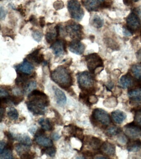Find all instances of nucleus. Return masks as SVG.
Listing matches in <instances>:
<instances>
[{"mask_svg":"<svg viewBox=\"0 0 141 159\" xmlns=\"http://www.w3.org/2000/svg\"><path fill=\"white\" fill-rule=\"evenodd\" d=\"M134 122L141 126V107L136 109L134 112Z\"/></svg>","mask_w":141,"mask_h":159,"instance_id":"f704fd0d","label":"nucleus"},{"mask_svg":"<svg viewBox=\"0 0 141 159\" xmlns=\"http://www.w3.org/2000/svg\"><path fill=\"white\" fill-rule=\"evenodd\" d=\"M16 151L20 156L28 152L29 150V146L22 143L17 144L15 146Z\"/></svg>","mask_w":141,"mask_h":159,"instance_id":"c85d7f7f","label":"nucleus"},{"mask_svg":"<svg viewBox=\"0 0 141 159\" xmlns=\"http://www.w3.org/2000/svg\"><path fill=\"white\" fill-rule=\"evenodd\" d=\"M32 36L34 40L36 42H39L42 40L43 37V34L40 31L36 30L33 31Z\"/></svg>","mask_w":141,"mask_h":159,"instance_id":"4c0bfd02","label":"nucleus"},{"mask_svg":"<svg viewBox=\"0 0 141 159\" xmlns=\"http://www.w3.org/2000/svg\"><path fill=\"white\" fill-rule=\"evenodd\" d=\"M51 137L54 140H58L60 138V136L57 133H54L51 135Z\"/></svg>","mask_w":141,"mask_h":159,"instance_id":"864d4df0","label":"nucleus"},{"mask_svg":"<svg viewBox=\"0 0 141 159\" xmlns=\"http://www.w3.org/2000/svg\"><path fill=\"white\" fill-rule=\"evenodd\" d=\"M141 148V141L139 139L130 140L127 142V149L130 152H137Z\"/></svg>","mask_w":141,"mask_h":159,"instance_id":"4be33fe9","label":"nucleus"},{"mask_svg":"<svg viewBox=\"0 0 141 159\" xmlns=\"http://www.w3.org/2000/svg\"><path fill=\"white\" fill-rule=\"evenodd\" d=\"M82 30V26L75 22L69 24L66 26L67 33L73 40L82 39L83 35Z\"/></svg>","mask_w":141,"mask_h":159,"instance_id":"0eeeda50","label":"nucleus"},{"mask_svg":"<svg viewBox=\"0 0 141 159\" xmlns=\"http://www.w3.org/2000/svg\"><path fill=\"white\" fill-rule=\"evenodd\" d=\"M29 21L34 25L38 26V23L36 17L34 15H32L29 17Z\"/></svg>","mask_w":141,"mask_h":159,"instance_id":"79ce46f5","label":"nucleus"},{"mask_svg":"<svg viewBox=\"0 0 141 159\" xmlns=\"http://www.w3.org/2000/svg\"><path fill=\"white\" fill-rule=\"evenodd\" d=\"M69 50L72 53L77 55H81L85 50V45L79 40H73L69 45Z\"/></svg>","mask_w":141,"mask_h":159,"instance_id":"ddd939ff","label":"nucleus"},{"mask_svg":"<svg viewBox=\"0 0 141 159\" xmlns=\"http://www.w3.org/2000/svg\"><path fill=\"white\" fill-rule=\"evenodd\" d=\"M93 73L88 71H84L77 74V81L80 89L93 94L96 92L95 87V79Z\"/></svg>","mask_w":141,"mask_h":159,"instance_id":"7ed1b4c3","label":"nucleus"},{"mask_svg":"<svg viewBox=\"0 0 141 159\" xmlns=\"http://www.w3.org/2000/svg\"><path fill=\"white\" fill-rule=\"evenodd\" d=\"M52 80L63 89L67 90L73 84V78L69 71L63 66H60L51 73Z\"/></svg>","mask_w":141,"mask_h":159,"instance_id":"f03ea898","label":"nucleus"},{"mask_svg":"<svg viewBox=\"0 0 141 159\" xmlns=\"http://www.w3.org/2000/svg\"><path fill=\"white\" fill-rule=\"evenodd\" d=\"M131 1H134V2H137V1H138L139 0H131Z\"/></svg>","mask_w":141,"mask_h":159,"instance_id":"bf43d9fd","label":"nucleus"},{"mask_svg":"<svg viewBox=\"0 0 141 159\" xmlns=\"http://www.w3.org/2000/svg\"><path fill=\"white\" fill-rule=\"evenodd\" d=\"M135 79L132 76V75L129 73H127L122 76L120 79V84L123 88L129 89L133 85Z\"/></svg>","mask_w":141,"mask_h":159,"instance_id":"2eb2a0df","label":"nucleus"},{"mask_svg":"<svg viewBox=\"0 0 141 159\" xmlns=\"http://www.w3.org/2000/svg\"><path fill=\"white\" fill-rule=\"evenodd\" d=\"M35 140L37 143L41 146L46 147L52 146L53 143L52 140L49 138L44 136V135L35 137Z\"/></svg>","mask_w":141,"mask_h":159,"instance_id":"5701e85b","label":"nucleus"},{"mask_svg":"<svg viewBox=\"0 0 141 159\" xmlns=\"http://www.w3.org/2000/svg\"><path fill=\"white\" fill-rule=\"evenodd\" d=\"M7 12L2 7H1V19L3 20L5 18Z\"/></svg>","mask_w":141,"mask_h":159,"instance_id":"de8ad7c7","label":"nucleus"},{"mask_svg":"<svg viewBox=\"0 0 141 159\" xmlns=\"http://www.w3.org/2000/svg\"><path fill=\"white\" fill-rule=\"evenodd\" d=\"M23 92L24 94H29L34 90L37 88V83L34 81H31L28 82L26 83L25 85L23 87Z\"/></svg>","mask_w":141,"mask_h":159,"instance_id":"bb28decb","label":"nucleus"},{"mask_svg":"<svg viewBox=\"0 0 141 159\" xmlns=\"http://www.w3.org/2000/svg\"><path fill=\"white\" fill-rule=\"evenodd\" d=\"M5 112V109L4 107H1L0 109V113H1V121H2L3 117H4Z\"/></svg>","mask_w":141,"mask_h":159,"instance_id":"8fccbe9b","label":"nucleus"},{"mask_svg":"<svg viewBox=\"0 0 141 159\" xmlns=\"http://www.w3.org/2000/svg\"><path fill=\"white\" fill-rule=\"evenodd\" d=\"M83 155L84 156L89 157H91L94 156L95 154L93 153L91 151H89V150H86V151H84L82 152Z\"/></svg>","mask_w":141,"mask_h":159,"instance_id":"49530a36","label":"nucleus"},{"mask_svg":"<svg viewBox=\"0 0 141 159\" xmlns=\"http://www.w3.org/2000/svg\"><path fill=\"white\" fill-rule=\"evenodd\" d=\"M85 141L86 143L88 144L93 150L100 152V148L102 144L101 140L98 138L94 136L87 137L86 138Z\"/></svg>","mask_w":141,"mask_h":159,"instance_id":"6ab92c4d","label":"nucleus"},{"mask_svg":"<svg viewBox=\"0 0 141 159\" xmlns=\"http://www.w3.org/2000/svg\"><path fill=\"white\" fill-rule=\"evenodd\" d=\"M20 156V158L21 159H33L34 158L33 155L29 154L28 152L23 154Z\"/></svg>","mask_w":141,"mask_h":159,"instance_id":"a18cd8bd","label":"nucleus"},{"mask_svg":"<svg viewBox=\"0 0 141 159\" xmlns=\"http://www.w3.org/2000/svg\"><path fill=\"white\" fill-rule=\"evenodd\" d=\"M34 69V66L25 59L24 60L23 63L18 65L16 67V70L18 73H24L29 75L31 74Z\"/></svg>","mask_w":141,"mask_h":159,"instance_id":"4468645a","label":"nucleus"},{"mask_svg":"<svg viewBox=\"0 0 141 159\" xmlns=\"http://www.w3.org/2000/svg\"><path fill=\"white\" fill-rule=\"evenodd\" d=\"M134 12H136L139 16H140L141 17V8L140 7L135 9Z\"/></svg>","mask_w":141,"mask_h":159,"instance_id":"5fc2aeb1","label":"nucleus"},{"mask_svg":"<svg viewBox=\"0 0 141 159\" xmlns=\"http://www.w3.org/2000/svg\"><path fill=\"white\" fill-rule=\"evenodd\" d=\"M128 95L132 102H141V80L136 79L134 84L128 89Z\"/></svg>","mask_w":141,"mask_h":159,"instance_id":"1a4fd4ad","label":"nucleus"},{"mask_svg":"<svg viewBox=\"0 0 141 159\" xmlns=\"http://www.w3.org/2000/svg\"><path fill=\"white\" fill-rule=\"evenodd\" d=\"M123 33L124 35L126 36H130L133 34V33H132V31H131L127 26L123 27Z\"/></svg>","mask_w":141,"mask_h":159,"instance_id":"a19ab883","label":"nucleus"},{"mask_svg":"<svg viewBox=\"0 0 141 159\" xmlns=\"http://www.w3.org/2000/svg\"><path fill=\"white\" fill-rule=\"evenodd\" d=\"M111 117L115 123L117 124H121L126 119L127 115L124 112L117 110L112 112Z\"/></svg>","mask_w":141,"mask_h":159,"instance_id":"412c9836","label":"nucleus"},{"mask_svg":"<svg viewBox=\"0 0 141 159\" xmlns=\"http://www.w3.org/2000/svg\"><path fill=\"white\" fill-rule=\"evenodd\" d=\"M6 88H2L1 87V89H0V94H1V97L8 96L9 95L8 92V90H6Z\"/></svg>","mask_w":141,"mask_h":159,"instance_id":"c03bdc74","label":"nucleus"},{"mask_svg":"<svg viewBox=\"0 0 141 159\" xmlns=\"http://www.w3.org/2000/svg\"><path fill=\"white\" fill-rule=\"evenodd\" d=\"M53 89L56 97L57 104L61 106L65 105L67 102V98L65 93L55 86L53 87Z\"/></svg>","mask_w":141,"mask_h":159,"instance_id":"a211bd4d","label":"nucleus"},{"mask_svg":"<svg viewBox=\"0 0 141 159\" xmlns=\"http://www.w3.org/2000/svg\"><path fill=\"white\" fill-rule=\"evenodd\" d=\"M39 25L41 27L43 28L45 25V18L44 17H41L39 18Z\"/></svg>","mask_w":141,"mask_h":159,"instance_id":"09e8293b","label":"nucleus"},{"mask_svg":"<svg viewBox=\"0 0 141 159\" xmlns=\"http://www.w3.org/2000/svg\"><path fill=\"white\" fill-rule=\"evenodd\" d=\"M6 144L4 141H2L1 142L0 144V153L2 152L4 149L5 148Z\"/></svg>","mask_w":141,"mask_h":159,"instance_id":"3c124183","label":"nucleus"},{"mask_svg":"<svg viewBox=\"0 0 141 159\" xmlns=\"http://www.w3.org/2000/svg\"><path fill=\"white\" fill-rule=\"evenodd\" d=\"M64 2L62 1H57L54 2V7L56 10H59L62 9L64 7Z\"/></svg>","mask_w":141,"mask_h":159,"instance_id":"ea45409f","label":"nucleus"},{"mask_svg":"<svg viewBox=\"0 0 141 159\" xmlns=\"http://www.w3.org/2000/svg\"><path fill=\"white\" fill-rule=\"evenodd\" d=\"M18 11H19L20 12L21 15H22V16H23V17H24L25 16V12H24V10L23 9L22 7H19L18 8Z\"/></svg>","mask_w":141,"mask_h":159,"instance_id":"6e6d98bb","label":"nucleus"},{"mask_svg":"<svg viewBox=\"0 0 141 159\" xmlns=\"http://www.w3.org/2000/svg\"><path fill=\"white\" fill-rule=\"evenodd\" d=\"M91 120L94 125H101L107 126L111 122V119L108 113L101 109H95L92 111Z\"/></svg>","mask_w":141,"mask_h":159,"instance_id":"20e7f679","label":"nucleus"},{"mask_svg":"<svg viewBox=\"0 0 141 159\" xmlns=\"http://www.w3.org/2000/svg\"><path fill=\"white\" fill-rule=\"evenodd\" d=\"M123 128L125 134L128 137L132 139L141 137V126L134 122L126 124Z\"/></svg>","mask_w":141,"mask_h":159,"instance_id":"6e6552de","label":"nucleus"},{"mask_svg":"<svg viewBox=\"0 0 141 159\" xmlns=\"http://www.w3.org/2000/svg\"><path fill=\"white\" fill-rule=\"evenodd\" d=\"M127 27L132 33L136 32L141 28L140 19L136 12H132L129 15L126 19Z\"/></svg>","mask_w":141,"mask_h":159,"instance_id":"9b49d317","label":"nucleus"},{"mask_svg":"<svg viewBox=\"0 0 141 159\" xmlns=\"http://www.w3.org/2000/svg\"><path fill=\"white\" fill-rule=\"evenodd\" d=\"M68 8L70 16L74 19L80 21L83 17L85 12L77 0H69Z\"/></svg>","mask_w":141,"mask_h":159,"instance_id":"423d86ee","label":"nucleus"},{"mask_svg":"<svg viewBox=\"0 0 141 159\" xmlns=\"http://www.w3.org/2000/svg\"><path fill=\"white\" fill-rule=\"evenodd\" d=\"M118 140L120 143L122 144H125L127 143V138L126 136L124 135H121L118 138Z\"/></svg>","mask_w":141,"mask_h":159,"instance_id":"37998d69","label":"nucleus"},{"mask_svg":"<svg viewBox=\"0 0 141 159\" xmlns=\"http://www.w3.org/2000/svg\"><path fill=\"white\" fill-rule=\"evenodd\" d=\"M121 129L120 128L116 126H111L106 130V133L109 136H112L117 135L121 132Z\"/></svg>","mask_w":141,"mask_h":159,"instance_id":"2f4dec72","label":"nucleus"},{"mask_svg":"<svg viewBox=\"0 0 141 159\" xmlns=\"http://www.w3.org/2000/svg\"><path fill=\"white\" fill-rule=\"evenodd\" d=\"M29 101L27 104L28 109L34 114L43 115L45 113L46 107L49 104L47 96L40 91L34 89L28 97Z\"/></svg>","mask_w":141,"mask_h":159,"instance_id":"f257e3e1","label":"nucleus"},{"mask_svg":"<svg viewBox=\"0 0 141 159\" xmlns=\"http://www.w3.org/2000/svg\"><path fill=\"white\" fill-rule=\"evenodd\" d=\"M91 23L94 27L100 28L103 25L104 22L103 20L99 16H95L93 17Z\"/></svg>","mask_w":141,"mask_h":159,"instance_id":"7c9ffc66","label":"nucleus"},{"mask_svg":"<svg viewBox=\"0 0 141 159\" xmlns=\"http://www.w3.org/2000/svg\"><path fill=\"white\" fill-rule=\"evenodd\" d=\"M118 102L115 96L109 97L104 101V105L106 107L112 108L117 106Z\"/></svg>","mask_w":141,"mask_h":159,"instance_id":"a878e982","label":"nucleus"},{"mask_svg":"<svg viewBox=\"0 0 141 159\" xmlns=\"http://www.w3.org/2000/svg\"><path fill=\"white\" fill-rule=\"evenodd\" d=\"M100 151L106 155L111 156L114 155L116 152V147L113 144L108 142H105L101 145Z\"/></svg>","mask_w":141,"mask_h":159,"instance_id":"f3484780","label":"nucleus"},{"mask_svg":"<svg viewBox=\"0 0 141 159\" xmlns=\"http://www.w3.org/2000/svg\"><path fill=\"white\" fill-rule=\"evenodd\" d=\"M108 157H106L103 156V155H101V156H98L97 157H95V158L96 159H106L108 158Z\"/></svg>","mask_w":141,"mask_h":159,"instance_id":"13d9d810","label":"nucleus"},{"mask_svg":"<svg viewBox=\"0 0 141 159\" xmlns=\"http://www.w3.org/2000/svg\"><path fill=\"white\" fill-rule=\"evenodd\" d=\"M37 128L35 126H33L30 129H29V131L32 134H34Z\"/></svg>","mask_w":141,"mask_h":159,"instance_id":"4d7b16f0","label":"nucleus"},{"mask_svg":"<svg viewBox=\"0 0 141 159\" xmlns=\"http://www.w3.org/2000/svg\"><path fill=\"white\" fill-rule=\"evenodd\" d=\"M136 57L138 61L141 63V49H139L136 53Z\"/></svg>","mask_w":141,"mask_h":159,"instance_id":"603ef678","label":"nucleus"},{"mask_svg":"<svg viewBox=\"0 0 141 159\" xmlns=\"http://www.w3.org/2000/svg\"><path fill=\"white\" fill-rule=\"evenodd\" d=\"M0 159H13V154L12 150H8L7 149H4V150L0 153Z\"/></svg>","mask_w":141,"mask_h":159,"instance_id":"473e14b6","label":"nucleus"},{"mask_svg":"<svg viewBox=\"0 0 141 159\" xmlns=\"http://www.w3.org/2000/svg\"><path fill=\"white\" fill-rule=\"evenodd\" d=\"M18 73V77L15 80L16 84L18 86L23 87L28 82L30 78V75L20 73Z\"/></svg>","mask_w":141,"mask_h":159,"instance_id":"393cba45","label":"nucleus"},{"mask_svg":"<svg viewBox=\"0 0 141 159\" xmlns=\"http://www.w3.org/2000/svg\"><path fill=\"white\" fill-rule=\"evenodd\" d=\"M13 135L14 139L18 140L21 143L29 146L31 145L32 143L30 138L26 134H17V135Z\"/></svg>","mask_w":141,"mask_h":159,"instance_id":"b1692460","label":"nucleus"},{"mask_svg":"<svg viewBox=\"0 0 141 159\" xmlns=\"http://www.w3.org/2000/svg\"><path fill=\"white\" fill-rule=\"evenodd\" d=\"M98 101L97 97L94 94H91L89 96L88 99V105H91L93 104H96Z\"/></svg>","mask_w":141,"mask_h":159,"instance_id":"58836bf2","label":"nucleus"},{"mask_svg":"<svg viewBox=\"0 0 141 159\" xmlns=\"http://www.w3.org/2000/svg\"><path fill=\"white\" fill-rule=\"evenodd\" d=\"M131 70L136 79L141 80V66L134 65L132 66Z\"/></svg>","mask_w":141,"mask_h":159,"instance_id":"c756f323","label":"nucleus"},{"mask_svg":"<svg viewBox=\"0 0 141 159\" xmlns=\"http://www.w3.org/2000/svg\"><path fill=\"white\" fill-rule=\"evenodd\" d=\"M41 152L42 154L46 153L49 156L54 157L56 153V150L55 148L52 146L48 147L46 148L43 149Z\"/></svg>","mask_w":141,"mask_h":159,"instance_id":"72a5a7b5","label":"nucleus"},{"mask_svg":"<svg viewBox=\"0 0 141 159\" xmlns=\"http://www.w3.org/2000/svg\"><path fill=\"white\" fill-rule=\"evenodd\" d=\"M106 0H84L83 4L86 9L90 12L96 11L99 8H104L109 6Z\"/></svg>","mask_w":141,"mask_h":159,"instance_id":"9d476101","label":"nucleus"},{"mask_svg":"<svg viewBox=\"0 0 141 159\" xmlns=\"http://www.w3.org/2000/svg\"><path fill=\"white\" fill-rule=\"evenodd\" d=\"M8 117L12 120H17L18 119L19 114L18 111L15 108L12 107L9 109L8 112Z\"/></svg>","mask_w":141,"mask_h":159,"instance_id":"e433bc0d","label":"nucleus"},{"mask_svg":"<svg viewBox=\"0 0 141 159\" xmlns=\"http://www.w3.org/2000/svg\"><path fill=\"white\" fill-rule=\"evenodd\" d=\"M50 48L55 56L60 57L67 52L66 41L58 39L51 45Z\"/></svg>","mask_w":141,"mask_h":159,"instance_id":"f8f14e48","label":"nucleus"},{"mask_svg":"<svg viewBox=\"0 0 141 159\" xmlns=\"http://www.w3.org/2000/svg\"><path fill=\"white\" fill-rule=\"evenodd\" d=\"M39 52L40 49H36L34 52L28 55L27 57L29 60L35 62L37 64H40L44 61V57L43 54H39Z\"/></svg>","mask_w":141,"mask_h":159,"instance_id":"aec40b11","label":"nucleus"},{"mask_svg":"<svg viewBox=\"0 0 141 159\" xmlns=\"http://www.w3.org/2000/svg\"><path fill=\"white\" fill-rule=\"evenodd\" d=\"M87 68L91 73L95 74L96 70L104 67L102 58L96 53L88 55L85 57ZM103 69V68H102Z\"/></svg>","mask_w":141,"mask_h":159,"instance_id":"39448f33","label":"nucleus"},{"mask_svg":"<svg viewBox=\"0 0 141 159\" xmlns=\"http://www.w3.org/2000/svg\"><path fill=\"white\" fill-rule=\"evenodd\" d=\"M9 101L12 102L15 105H18L24 99V98L20 96H8Z\"/></svg>","mask_w":141,"mask_h":159,"instance_id":"c9c22d12","label":"nucleus"},{"mask_svg":"<svg viewBox=\"0 0 141 159\" xmlns=\"http://www.w3.org/2000/svg\"><path fill=\"white\" fill-rule=\"evenodd\" d=\"M38 123L45 130H51L53 129L52 125L49 119L40 118L38 120Z\"/></svg>","mask_w":141,"mask_h":159,"instance_id":"cd10ccee","label":"nucleus"},{"mask_svg":"<svg viewBox=\"0 0 141 159\" xmlns=\"http://www.w3.org/2000/svg\"><path fill=\"white\" fill-rule=\"evenodd\" d=\"M61 27L59 25L55 26L54 29L50 30L46 34V39L48 43H50L54 42L60 35Z\"/></svg>","mask_w":141,"mask_h":159,"instance_id":"dca6fc26","label":"nucleus"}]
</instances>
